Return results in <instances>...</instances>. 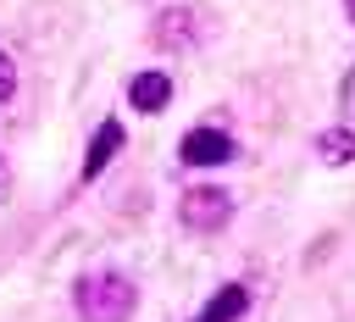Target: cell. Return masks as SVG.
Returning <instances> with one entry per match:
<instances>
[{
    "instance_id": "6",
    "label": "cell",
    "mask_w": 355,
    "mask_h": 322,
    "mask_svg": "<svg viewBox=\"0 0 355 322\" xmlns=\"http://www.w3.org/2000/svg\"><path fill=\"white\" fill-rule=\"evenodd\" d=\"M166 100H172V78L166 72H133L128 78V105L133 111H166Z\"/></svg>"
},
{
    "instance_id": "2",
    "label": "cell",
    "mask_w": 355,
    "mask_h": 322,
    "mask_svg": "<svg viewBox=\"0 0 355 322\" xmlns=\"http://www.w3.org/2000/svg\"><path fill=\"white\" fill-rule=\"evenodd\" d=\"M178 222H183L189 233H222V228L233 222V194H227L222 183H194V189H183V200H178Z\"/></svg>"
},
{
    "instance_id": "3",
    "label": "cell",
    "mask_w": 355,
    "mask_h": 322,
    "mask_svg": "<svg viewBox=\"0 0 355 322\" xmlns=\"http://www.w3.org/2000/svg\"><path fill=\"white\" fill-rule=\"evenodd\" d=\"M178 161H183V167H227V161H239V139H233L222 122H200V128L183 133Z\"/></svg>"
},
{
    "instance_id": "11",
    "label": "cell",
    "mask_w": 355,
    "mask_h": 322,
    "mask_svg": "<svg viewBox=\"0 0 355 322\" xmlns=\"http://www.w3.org/2000/svg\"><path fill=\"white\" fill-rule=\"evenodd\" d=\"M6 189H11V172H6V155H0V200H6Z\"/></svg>"
},
{
    "instance_id": "7",
    "label": "cell",
    "mask_w": 355,
    "mask_h": 322,
    "mask_svg": "<svg viewBox=\"0 0 355 322\" xmlns=\"http://www.w3.org/2000/svg\"><path fill=\"white\" fill-rule=\"evenodd\" d=\"M244 311H250V283H222L194 322H244Z\"/></svg>"
},
{
    "instance_id": "10",
    "label": "cell",
    "mask_w": 355,
    "mask_h": 322,
    "mask_svg": "<svg viewBox=\"0 0 355 322\" xmlns=\"http://www.w3.org/2000/svg\"><path fill=\"white\" fill-rule=\"evenodd\" d=\"M11 89H17V67H11V56L0 50V105L11 100Z\"/></svg>"
},
{
    "instance_id": "1",
    "label": "cell",
    "mask_w": 355,
    "mask_h": 322,
    "mask_svg": "<svg viewBox=\"0 0 355 322\" xmlns=\"http://www.w3.org/2000/svg\"><path fill=\"white\" fill-rule=\"evenodd\" d=\"M72 305H78V322H128L139 311V289L128 272H83L78 289H72Z\"/></svg>"
},
{
    "instance_id": "4",
    "label": "cell",
    "mask_w": 355,
    "mask_h": 322,
    "mask_svg": "<svg viewBox=\"0 0 355 322\" xmlns=\"http://www.w3.org/2000/svg\"><path fill=\"white\" fill-rule=\"evenodd\" d=\"M122 139H128V133H122L116 117H105V122L94 128V139H89V150H83V183H94V178L111 167V155L122 150Z\"/></svg>"
},
{
    "instance_id": "5",
    "label": "cell",
    "mask_w": 355,
    "mask_h": 322,
    "mask_svg": "<svg viewBox=\"0 0 355 322\" xmlns=\"http://www.w3.org/2000/svg\"><path fill=\"white\" fill-rule=\"evenodd\" d=\"M150 39H155L161 50H183V44H194V11H189V6H166V11L150 22Z\"/></svg>"
},
{
    "instance_id": "9",
    "label": "cell",
    "mask_w": 355,
    "mask_h": 322,
    "mask_svg": "<svg viewBox=\"0 0 355 322\" xmlns=\"http://www.w3.org/2000/svg\"><path fill=\"white\" fill-rule=\"evenodd\" d=\"M338 111H344V122L355 128V61H349V72H344V83H338Z\"/></svg>"
},
{
    "instance_id": "8",
    "label": "cell",
    "mask_w": 355,
    "mask_h": 322,
    "mask_svg": "<svg viewBox=\"0 0 355 322\" xmlns=\"http://www.w3.org/2000/svg\"><path fill=\"white\" fill-rule=\"evenodd\" d=\"M316 161H322V167H349V161H355V128H349V122L322 128V133H316Z\"/></svg>"
},
{
    "instance_id": "12",
    "label": "cell",
    "mask_w": 355,
    "mask_h": 322,
    "mask_svg": "<svg viewBox=\"0 0 355 322\" xmlns=\"http://www.w3.org/2000/svg\"><path fill=\"white\" fill-rule=\"evenodd\" d=\"M344 17H349V22H355V0H344Z\"/></svg>"
}]
</instances>
